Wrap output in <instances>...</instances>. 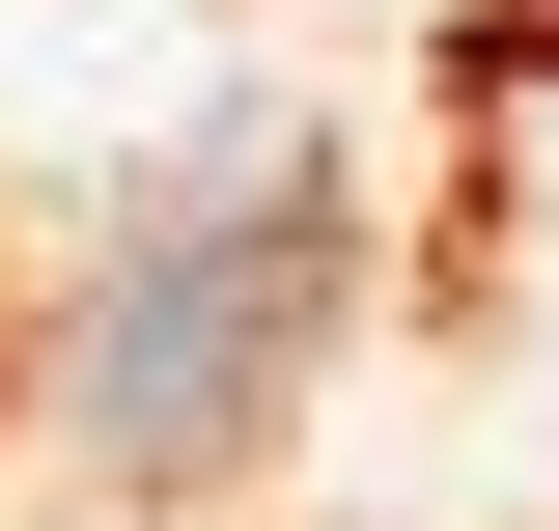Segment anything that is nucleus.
<instances>
[{
	"mask_svg": "<svg viewBox=\"0 0 559 531\" xmlns=\"http://www.w3.org/2000/svg\"><path fill=\"white\" fill-rule=\"evenodd\" d=\"M308 335H336V168L252 113V140H197V168L84 252V308H57V420H84L112 475H224V448L280 420Z\"/></svg>",
	"mask_w": 559,
	"mask_h": 531,
	"instance_id": "obj_1",
	"label": "nucleus"
}]
</instances>
